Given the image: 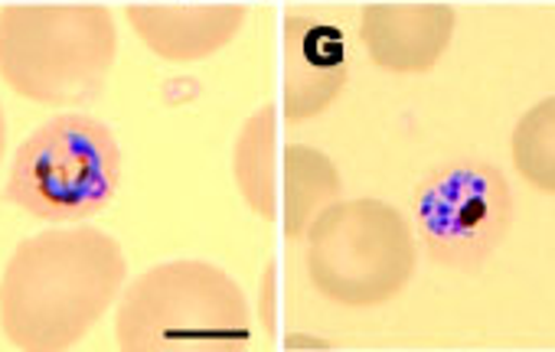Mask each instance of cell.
Masks as SVG:
<instances>
[{"mask_svg":"<svg viewBox=\"0 0 555 352\" xmlns=\"http://www.w3.org/2000/svg\"><path fill=\"white\" fill-rule=\"evenodd\" d=\"M125 281L128 258L105 229L30 235L0 274V329L21 352L73 349L108 313Z\"/></svg>","mask_w":555,"mask_h":352,"instance_id":"cell-1","label":"cell"},{"mask_svg":"<svg viewBox=\"0 0 555 352\" xmlns=\"http://www.w3.org/2000/svg\"><path fill=\"white\" fill-rule=\"evenodd\" d=\"M251 342V310L232 274L180 258L138 274L115 313L121 352H238Z\"/></svg>","mask_w":555,"mask_h":352,"instance_id":"cell-2","label":"cell"},{"mask_svg":"<svg viewBox=\"0 0 555 352\" xmlns=\"http://www.w3.org/2000/svg\"><path fill=\"white\" fill-rule=\"evenodd\" d=\"M115 60L118 27L102 4H11L0 11V79L27 102H92Z\"/></svg>","mask_w":555,"mask_h":352,"instance_id":"cell-3","label":"cell"},{"mask_svg":"<svg viewBox=\"0 0 555 352\" xmlns=\"http://www.w3.org/2000/svg\"><path fill=\"white\" fill-rule=\"evenodd\" d=\"M305 264L314 290L350 310L383 307L399 297L418 268L409 219L383 199H340L305 235Z\"/></svg>","mask_w":555,"mask_h":352,"instance_id":"cell-4","label":"cell"},{"mask_svg":"<svg viewBox=\"0 0 555 352\" xmlns=\"http://www.w3.org/2000/svg\"><path fill=\"white\" fill-rule=\"evenodd\" d=\"M121 186V144L92 115L66 112L43 121L14 154L4 199L40 222H82Z\"/></svg>","mask_w":555,"mask_h":352,"instance_id":"cell-5","label":"cell"},{"mask_svg":"<svg viewBox=\"0 0 555 352\" xmlns=\"http://www.w3.org/2000/svg\"><path fill=\"white\" fill-rule=\"evenodd\" d=\"M232 177L242 203L268 222H282L288 242H305L314 219L344 199L337 164L311 144L282 141L274 105H261L242 121Z\"/></svg>","mask_w":555,"mask_h":352,"instance_id":"cell-6","label":"cell"},{"mask_svg":"<svg viewBox=\"0 0 555 352\" xmlns=\"http://www.w3.org/2000/svg\"><path fill=\"white\" fill-rule=\"evenodd\" d=\"M513 225V193L483 157H451L415 190L412 229L425 255L451 271H480Z\"/></svg>","mask_w":555,"mask_h":352,"instance_id":"cell-7","label":"cell"},{"mask_svg":"<svg viewBox=\"0 0 555 352\" xmlns=\"http://www.w3.org/2000/svg\"><path fill=\"white\" fill-rule=\"evenodd\" d=\"M282 50V118L301 125L324 115L350 79L344 34L324 21L288 14Z\"/></svg>","mask_w":555,"mask_h":352,"instance_id":"cell-8","label":"cell"},{"mask_svg":"<svg viewBox=\"0 0 555 352\" xmlns=\"http://www.w3.org/2000/svg\"><path fill=\"white\" fill-rule=\"evenodd\" d=\"M454 27L457 14L448 4H370L360 17V40L376 69L422 76L444 60Z\"/></svg>","mask_w":555,"mask_h":352,"instance_id":"cell-9","label":"cell"},{"mask_svg":"<svg viewBox=\"0 0 555 352\" xmlns=\"http://www.w3.org/2000/svg\"><path fill=\"white\" fill-rule=\"evenodd\" d=\"M138 40L164 63H199L225 50L245 27L242 4H128Z\"/></svg>","mask_w":555,"mask_h":352,"instance_id":"cell-10","label":"cell"},{"mask_svg":"<svg viewBox=\"0 0 555 352\" xmlns=\"http://www.w3.org/2000/svg\"><path fill=\"white\" fill-rule=\"evenodd\" d=\"M513 167L539 193L555 196V95L535 102L509 134Z\"/></svg>","mask_w":555,"mask_h":352,"instance_id":"cell-11","label":"cell"},{"mask_svg":"<svg viewBox=\"0 0 555 352\" xmlns=\"http://www.w3.org/2000/svg\"><path fill=\"white\" fill-rule=\"evenodd\" d=\"M271 268L264 271V307H261V320H264V329L274 333V323H271Z\"/></svg>","mask_w":555,"mask_h":352,"instance_id":"cell-12","label":"cell"},{"mask_svg":"<svg viewBox=\"0 0 555 352\" xmlns=\"http://www.w3.org/2000/svg\"><path fill=\"white\" fill-rule=\"evenodd\" d=\"M4 151H8V118L4 108H0V160H4Z\"/></svg>","mask_w":555,"mask_h":352,"instance_id":"cell-13","label":"cell"}]
</instances>
